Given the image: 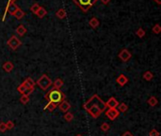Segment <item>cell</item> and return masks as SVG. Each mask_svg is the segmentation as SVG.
<instances>
[{"mask_svg": "<svg viewBox=\"0 0 161 136\" xmlns=\"http://www.w3.org/2000/svg\"><path fill=\"white\" fill-rule=\"evenodd\" d=\"M143 79H145V81H152V79H154V74L150 71H147L143 74Z\"/></svg>", "mask_w": 161, "mask_h": 136, "instance_id": "21", "label": "cell"}, {"mask_svg": "<svg viewBox=\"0 0 161 136\" xmlns=\"http://www.w3.org/2000/svg\"><path fill=\"white\" fill-rule=\"evenodd\" d=\"M116 81H117V83L120 86H123V85H125L126 83L128 82V78L126 77L125 75L121 74L119 77L117 78V79H116Z\"/></svg>", "mask_w": 161, "mask_h": 136, "instance_id": "10", "label": "cell"}, {"mask_svg": "<svg viewBox=\"0 0 161 136\" xmlns=\"http://www.w3.org/2000/svg\"><path fill=\"white\" fill-rule=\"evenodd\" d=\"M15 31H16V33H17L19 36H24L26 33V29L24 27V25H20L17 29H16Z\"/></svg>", "mask_w": 161, "mask_h": 136, "instance_id": "15", "label": "cell"}, {"mask_svg": "<svg viewBox=\"0 0 161 136\" xmlns=\"http://www.w3.org/2000/svg\"><path fill=\"white\" fill-rule=\"evenodd\" d=\"M52 83H53V81H51V79L48 77L47 75L43 74V76H41V78H40L37 81L36 84L41 88L42 90L46 91V90H48V88H50L52 86Z\"/></svg>", "mask_w": 161, "mask_h": 136, "instance_id": "3", "label": "cell"}, {"mask_svg": "<svg viewBox=\"0 0 161 136\" xmlns=\"http://www.w3.org/2000/svg\"><path fill=\"white\" fill-rule=\"evenodd\" d=\"M136 35L138 36L139 38H143L144 36H145V30H144L143 29H141V27H139V29H137Z\"/></svg>", "mask_w": 161, "mask_h": 136, "instance_id": "24", "label": "cell"}, {"mask_svg": "<svg viewBox=\"0 0 161 136\" xmlns=\"http://www.w3.org/2000/svg\"><path fill=\"white\" fill-rule=\"evenodd\" d=\"M20 101H21L23 104H27L29 102V95H26V94H24L21 95V97H20Z\"/></svg>", "mask_w": 161, "mask_h": 136, "instance_id": "23", "label": "cell"}, {"mask_svg": "<svg viewBox=\"0 0 161 136\" xmlns=\"http://www.w3.org/2000/svg\"><path fill=\"white\" fill-rule=\"evenodd\" d=\"M56 15H57V16L59 19H64V18L66 17V15H67L65 9H63V8H60V9H59L57 11V13H56Z\"/></svg>", "mask_w": 161, "mask_h": 136, "instance_id": "12", "label": "cell"}, {"mask_svg": "<svg viewBox=\"0 0 161 136\" xmlns=\"http://www.w3.org/2000/svg\"><path fill=\"white\" fill-rule=\"evenodd\" d=\"M120 113L117 109H108L106 111V116L110 120H115L117 117H119Z\"/></svg>", "mask_w": 161, "mask_h": 136, "instance_id": "7", "label": "cell"}, {"mask_svg": "<svg viewBox=\"0 0 161 136\" xmlns=\"http://www.w3.org/2000/svg\"><path fill=\"white\" fill-rule=\"evenodd\" d=\"M119 102H118V100L116 99L115 97H110L108 100L106 102V106H107V108H108V109H116V108L118 107V105H119Z\"/></svg>", "mask_w": 161, "mask_h": 136, "instance_id": "8", "label": "cell"}, {"mask_svg": "<svg viewBox=\"0 0 161 136\" xmlns=\"http://www.w3.org/2000/svg\"><path fill=\"white\" fill-rule=\"evenodd\" d=\"M89 24H90V26L92 27V29H96V27L99 26L100 22L96 17H92L90 21H89Z\"/></svg>", "mask_w": 161, "mask_h": 136, "instance_id": "14", "label": "cell"}, {"mask_svg": "<svg viewBox=\"0 0 161 136\" xmlns=\"http://www.w3.org/2000/svg\"><path fill=\"white\" fill-rule=\"evenodd\" d=\"M153 32L155 33V34H159L160 33V31H161V27L158 25V24H156V25H155L154 27H153Z\"/></svg>", "mask_w": 161, "mask_h": 136, "instance_id": "26", "label": "cell"}, {"mask_svg": "<svg viewBox=\"0 0 161 136\" xmlns=\"http://www.w3.org/2000/svg\"><path fill=\"white\" fill-rule=\"evenodd\" d=\"M116 109L119 111V113H124V111H126L128 110V106L125 103H121V104H119Z\"/></svg>", "mask_w": 161, "mask_h": 136, "instance_id": "19", "label": "cell"}, {"mask_svg": "<svg viewBox=\"0 0 161 136\" xmlns=\"http://www.w3.org/2000/svg\"><path fill=\"white\" fill-rule=\"evenodd\" d=\"M64 120L67 122H71V121H73V119H74V114L70 113V111H67V113L64 114V116H63Z\"/></svg>", "mask_w": 161, "mask_h": 136, "instance_id": "22", "label": "cell"}, {"mask_svg": "<svg viewBox=\"0 0 161 136\" xmlns=\"http://www.w3.org/2000/svg\"><path fill=\"white\" fill-rule=\"evenodd\" d=\"M132 57V54L130 53V51L129 50H127V49H123V50H121V52L119 53V58L121 61H123L124 62H128L129 60L131 59Z\"/></svg>", "mask_w": 161, "mask_h": 136, "instance_id": "6", "label": "cell"}, {"mask_svg": "<svg viewBox=\"0 0 161 136\" xmlns=\"http://www.w3.org/2000/svg\"><path fill=\"white\" fill-rule=\"evenodd\" d=\"M25 13H24V11L20 9V8H18V10L15 11V13H13V16L16 18V19H18V20H20V19H22L24 16H25Z\"/></svg>", "mask_w": 161, "mask_h": 136, "instance_id": "17", "label": "cell"}, {"mask_svg": "<svg viewBox=\"0 0 161 136\" xmlns=\"http://www.w3.org/2000/svg\"><path fill=\"white\" fill-rule=\"evenodd\" d=\"M149 136H159V132L156 130L154 129L149 132Z\"/></svg>", "mask_w": 161, "mask_h": 136, "instance_id": "31", "label": "cell"}, {"mask_svg": "<svg viewBox=\"0 0 161 136\" xmlns=\"http://www.w3.org/2000/svg\"><path fill=\"white\" fill-rule=\"evenodd\" d=\"M155 2L158 4V5H161V0H155Z\"/></svg>", "mask_w": 161, "mask_h": 136, "instance_id": "34", "label": "cell"}, {"mask_svg": "<svg viewBox=\"0 0 161 136\" xmlns=\"http://www.w3.org/2000/svg\"><path fill=\"white\" fill-rule=\"evenodd\" d=\"M52 85L54 86L55 89H59V90L60 88L63 86V81L61 79H57L53 83H52Z\"/></svg>", "mask_w": 161, "mask_h": 136, "instance_id": "16", "label": "cell"}, {"mask_svg": "<svg viewBox=\"0 0 161 136\" xmlns=\"http://www.w3.org/2000/svg\"><path fill=\"white\" fill-rule=\"evenodd\" d=\"M17 91L19 92L20 94H22V95H24V94H26V88L24 86L23 84H21V85H19L18 87H17Z\"/></svg>", "mask_w": 161, "mask_h": 136, "instance_id": "27", "label": "cell"}, {"mask_svg": "<svg viewBox=\"0 0 161 136\" xmlns=\"http://www.w3.org/2000/svg\"><path fill=\"white\" fill-rule=\"evenodd\" d=\"M122 136H134V135H133V134L130 132V131H125V132H124Z\"/></svg>", "mask_w": 161, "mask_h": 136, "instance_id": "32", "label": "cell"}, {"mask_svg": "<svg viewBox=\"0 0 161 136\" xmlns=\"http://www.w3.org/2000/svg\"><path fill=\"white\" fill-rule=\"evenodd\" d=\"M75 136H83V135H81V134H77V135H75Z\"/></svg>", "mask_w": 161, "mask_h": 136, "instance_id": "35", "label": "cell"}, {"mask_svg": "<svg viewBox=\"0 0 161 136\" xmlns=\"http://www.w3.org/2000/svg\"><path fill=\"white\" fill-rule=\"evenodd\" d=\"M57 107H58L57 104H55V103H53V102L48 101V103L46 104L45 106H44L43 110H48V111H54Z\"/></svg>", "mask_w": 161, "mask_h": 136, "instance_id": "13", "label": "cell"}, {"mask_svg": "<svg viewBox=\"0 0 161 136\" xmlns=\"http://www.w3.org/2000/svg\"><path fill=\"white\" fill-rule=\"evenodd\" d=\"M5 124H6V127H7V130H11V129H13L14 126H15L14 123H13V121H10H10L6 122Z\"/></svg>", "mask_w": 161, "mask_h": 136, "instance_id": "29", "label": "cell"}, {"mask_svg": "<svg viewBox=\"0 0 161 136\" xmlns=\"http://www.w3.org/2000/svg\"><path fill=\"white\" fill-rule=\"evenodd\" d=\"M46 13H47V11H46V10L44 9L43 7H40V9H39V11L36 13V15L39 17V18H43L44 16L46 15Z\"/></svg>", "mask_w": 161, "mask_h": 136, "instance_id": "18", "label": "cell"}, {"mask_svg": "<svg viewBox=\"0 0 161 136\" xmlns=\"http://www.w3.org/2000/svg\"><path fill=\"white\" fill-rule=\"evenodd\" d=\"M73 1L75 4L79 6V8L84 13H87L91 9V7H92L96 3L97 0H73Z\"/></svg>", "mask_w": 161, "mask_h": 136, "instance_id": "4", "label": "cell"}, {"mask_svg": "<svg viewBox=\"0 0 161 136\" xmlns=\"http://www.w3.org/2000/svg\"><path fill=\"white\" fill-rule=\"evenodd\" d=\"M158 98L155 97H151L150 98L148 99V104L150 105L151 107H155L158 105Z\"/></svg>", "mask_w": 161, "mask_h": 136, "instance_id": "20", "label": "cell"}, {"mask_svg": "<svg viewBox=\"0 0 161 136\" xmlns=\"http://www.w3.org/2000/svg\"><path fill=\"white\" fill-rule=\"evenodd\" d=\"M40 6L39 4H37V3H35V4H33L31 7H30V11H31V13H35L36 14V13L39 11V9H40Z\"/></svg>", "mask_w": 161, "mask_h": 136, "instance_id": "25", "label": "cell"}, {"mask_svg": "<svg viewBox=\"0 0 161 136\" xmlns=\"http://www.w3.org/2000/svg\"><path fill=\"white\" fill-rule=\"evenodd\" d=\"M45 97H46V99L48 101L53 102L55 104H57V105H59L60 102L64 100V98H65V95H64L60 90L53 88V89L50 90L46 94Z\"/></svg>", "mask_w": 161, "mask_h": 136, "instance_id": "2", "label": "cell"}, {"mask_svg": "<svg viewBox=\"0 0 161 136\" xmlns=\"http://www.w3.org/2000/svg\"><path fill=\"white\" fill-rule=\"evenodd\" d=\"M7 45H8V46H9L10 49L17 50L19 47H20V46L22 45V43H21V41H20V40L17 37H16L15 35H13L9 40H8Z\"/></svg>", "mask_w": 161, "mask_h": 136, "instance_id": "5", "label": "cell"}, {"mask_svg": "<svg viewBox=\"0 0 161 136\" xmlns=\"http://www.w3.org/2000/svg\"><path fill=\"white\" fill-rule=\"evenodd\" d=\"M101 2L103 4H105V5H107V4H108V3L110 2V0H101Z\"/></svg>", "mask_w": 161, "mask_h": 136, "instance_id": "33", "label": "cell"}, {"mask_svg": "<svg viewBox=\"0 0 161 136\" xmlns=\"http://www.w3.org/2000/svg\"><path fill=\"white\" fill-rule=\"evenodd\" d=\"M6 130H7V127L5 122H1L0 123V132H5Z\"/></svg>", "mask_w": 161, "mask_h": 136, "instance_id": "30", "label": "cell"}, {"mask_svg": "<svg viewBox=\"0 0 161 136\" xmlns=\"http://www.w3.org/2000/svg\"><path fill=\"white\" fill-rule=\"evenodd\" d=\"M58 107H59V109L60 111H62V113H67V111L70 110L71 104L66 100H63L59 104Z\"/></svg>", "mask_w": 161, "mask_h": 136, "instance_id": "9", "label": "cell"}, {"mask_svg": "<svg viewBox=\"0 0 161 136\" xmlns=\"http://www.w3.org/2000/svg\"><path fill=\"white\" fill-rule=\"evenodd\" d=\"M100 128H101V130H102L103 131H107L108 130H109L110 126H109V124H108V123H106V122H105V123H103V124H102L101 127H100Z\"/></svg>", "mask_w": 161, "mask_h": 136, "instance_id": "28", "label": "cell"}, {"mask_svg": "<svg viewBox=\"0 0 161 136\" xmlns=\"http://www.w3.org/2000/svg\"><path fill=\"white\" fill-rule=\"evenodd\" d=\"M10 1H13V2H15V1H16V0H10Z\"/></svg>", "mask_w": 161, "mask_h": 136, "instance_id": "36", "label": "cell"}, {"mask_svg": "<svg viewBox=\"0 0 161 136\" xmlns=\"http://www.w3.org/2000/svg\"><path fill=\"white\" fill-rule=\"evenodd\" d=\"M2 68L7 72V73H10V72H11V71L13 70L14 66H13V62H6L3 63Z\"/></svg>", "mask_w": 161, "mask_h": 136, "instance_id": "11", "label": "cell"}, {"mask_svg": "<svg viewBox=\"0 0 161 136\" xmlns=\"http://www.w3.org/2000/svg\"><path fill=\"white\" fill-rule=\"evenodd\" d=\"M84 109L93 118H98L103 111H106V102L99 97L98 95H93L88 101L84 103Z\"/></svg>", "mask_w": 161, "mask_h": 136, "instance_id": "1", "label": "cell"}]
</instances>
